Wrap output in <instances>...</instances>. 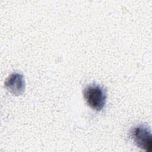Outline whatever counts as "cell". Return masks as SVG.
<instances>
[{
    "mask_svg": "<svg viewBox=\"0 0 152 152\" xmlns=\"http://www.w3.org/2000/svg\"><path fill=\"white\" fill-rule=\"evenodd\" d=\"M131 137L139 148L146 151H151V133L148 128L142 125L134 127L131 131Z\"/></svg>",
    "mask_w": 152,
    "mask_h": 152,
    "instance_id": "2",
    "label": "cell"
},
{
    "mask_svg": "<svg viewBox=\"0 0 152 152\" xmlns=\"http://www.w3.org/2000/svg\"><path fill=\"white\" fill-rule=\"evenodd\" d=\"M7 89L14 95L23 94L25 90V81L22 74L13 73L11 74L5 82Z\"/></svg>",
    "mask_w": 152,
    "mask_h": 152,
    "instance_id": "3",
    "label": "cell"
},
{
    "mask_svg": "<svg viewBox=\"0 0 152 152\" xmlns=\"http://www.w3.org/2000/svg\"><path fill=\"white\" fill-rule=\"evenodd\" d=\"M83 95L88 105L94 110L100 111L105 105L106 94L98 85L87 86L83 91Z\"/></svg>",
    "mask_w": 152,
    "mask_h": 152,
    "instance_id": "1",
    "label": "cell"
}]
</instances>
